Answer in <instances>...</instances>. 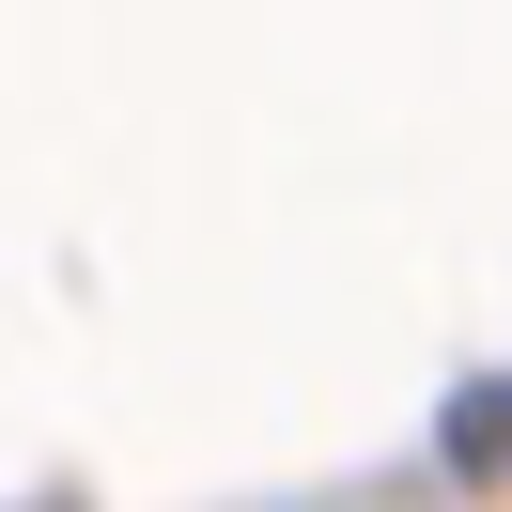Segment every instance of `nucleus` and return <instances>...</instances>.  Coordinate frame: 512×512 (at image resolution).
<instances>
[{
    "mask_svg": "<svg viewBox=\"0 0 512 512\" xmlns=\"http://www.w3.org/2000/svg\"><path fill=\"white\" fill-rule=\"evenodd\" d=\"M450 450H512V388H497V404H466V435H450Z\"/></svg>",
    "mask_w": 512,
    "mask_h": 512,
    "instance_id": "nucleus-1",
    "label": "nucleus"
}]
</instances>
